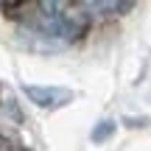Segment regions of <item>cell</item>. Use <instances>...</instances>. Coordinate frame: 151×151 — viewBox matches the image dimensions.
<instances>
[{
  "instance_id": "7a4b0ae2",
  "label": "cell",
  "mask_w": 151,
  "mask_h": 151,
  "mask_svg": "<svg viewBox=\"0 0 151 151\" xmlns=\"http://www.w3.org/2000/svg\"><path fill=\"white\" fill-rule=\"evenodd\" d=\"M115 129H118V123H115L112 118L98 120V123H95V129H92V134H90V140H92V143H106L109 137L115 134Z\"/></svg>"
},
{
  "instance_id": "6da1fadb",
  "label": "cell",
  "mask_w": 151,
  "mask_h": 151,
  "mask_svg": "<svg viewBox=\"0 0 151 151\" xmlns=\"http://www.w3.org/2000/svg\"><path fill=\"white\" fill-rule=\"evenodd\" d=\"M22 92L28 95V101L37 104L39 109H56L65 106L67 101H73V92L65 87H39V84H25Z\"/></svg>"
}]
</instances>
